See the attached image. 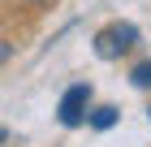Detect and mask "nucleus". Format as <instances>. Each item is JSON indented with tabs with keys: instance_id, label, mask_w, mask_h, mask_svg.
Segmentation results:
<instances>
[{
	"instance_id": "f257e3e1",
	"label": "nucleus",
	"mask_w": 151,
	"mask_h": 147,
	"mask_svg": "<svg viewBox=\"0 0 151 147\" xmlns=\"http://www.w3.org/2000/svg\"><path fill=\"white\" fill-rule=\"evenodd\" d=\"M134 43H138V26L134 22H112V26H104V30L95 35V56L99 61H116Z\"/></svg>"
},
{
	"instance_id": "f03ea898",
	"label": "nucleus",
	"mask_w": 151,
	"mask_h": 147,
	"mask_svg": "<svg viewBox=\"0 0 151 147\" xmlns=\"http://www.w3.org/2000/svg\"><path fill=\"white\" fill-rule=\"evenodd\" d=\"M86 113H91V82H73V87L60 95L56 117H60V125L78 130V125H86Z\"/></svg>"
},
{
	"instance_id": "7ed1b4c3",
	"label": "nucleus",
	"mask_w": 151,
	"mask_h": 147,
	"mask_svg": "<svg viewBox=\"0 0 151 147\" xmlns=\"http://www.w3.org/2000/svg\"><path fill=\"white\" fill-rule=\"evenodd\" d=\"M116 117H121V113H116L112 104H99V108H91V113H86V121H91V130H112Z\"/></svg>"
},
{
	"instance_id": "20e7f679",
	"label": "nucleus",
	"mask_w": 151,
	"mask_h": 147,
	"mask_svg": "<svg viewBox=\"0 0 151 147\" xmlns=\"http://www.w3.org/2000/svg\"><path fill=\"white\" fill-rule=\"evenodd\" d=\"M129 82H134V87H142V91H147V87H151V61H138V65L129 69Z\"/></svg>"
},
{
	"instance_id": "39448f33",
	"label": "nucleus",
	"mask_w": 151,
	"mask_h": 147,
	"mask_svg": "<svg viewBox=\"0 0 151 147\" xmlns=\"http://www.w3.org/2000/svg\"><path fill=\"white\" fill-rule=\"evenodd\" d=\"M9 56H13V43H0V65H4Z\"/></svg>"
},
{
	"instance_id": "423d86ee",
	"label": "nucleus",
	"mask_w": 151,
	"mask_h": 147,
	"mask_svg": "<svg viewBox=\"0 0 151 147\" xmlns=\"http://www.w3.org/2000/svg\"><path fill=\"white\" fill-rule=\"evenodd\" d=\"M4 143H9V130H0V147H4Z\"/></svg>"
},
{
	"instance_id": "0eeeda50",
	"label": "nucleus",
	"mask_w": 151,
	"mask_h": 147,
	"mask_svg": "<svg viewBox=\"0 0 151 147\" xmlns=\"http://www.w3.org/2000/svg\"><path fill=\"white\" fill-rule=\"evenodd\" d=\"M26 4H47V0H26Z\"/></svg>"
}]
</instances>
